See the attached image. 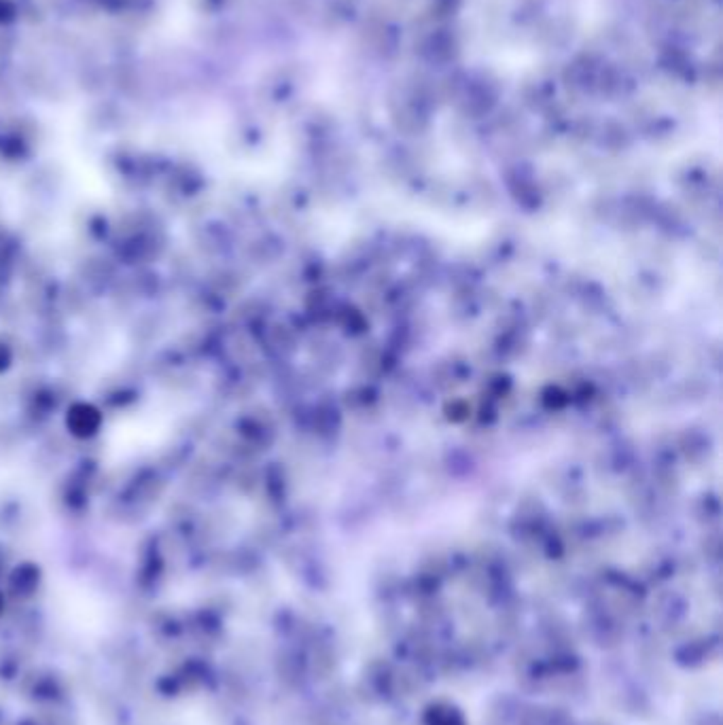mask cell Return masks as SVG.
<instances>
[{
    "mask_svg": "<svg viewBox=\"0 0 723 725\" xmlns=\"http://www.w3.org/2000/svg\"><path fill=\"white\" fill-rule=\"evenodd\" d=\"M0 608H2V598H0Z\"/></svg>",
    "mask_w": 723,
    "mask_h": 725,
    "instance_id": "obj_1",
    "label": "cell"
}]
</instances>
